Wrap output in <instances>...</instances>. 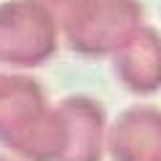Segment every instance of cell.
<instances>
[{
	"label": "cell",
	"instance_id": "6da1fadb",
	"mask_svg": "<svg viewBox=\"0 0 161 161\" xmlns=\"http://www.w3.org/2000/svg\"><path fill=\"white\" fill-rule=\"evenodd\" d=\"M43 89L27 75H0V140L35 158L64 148L62 115L43 113Z\"/></svg>",
	"mask_w": 161,
	"mask_h": 161
},
{
	"label": "cell",
	"instance_id": "7a4b0ae2",
	"mask_svg": "<svg viewBox=\"0 0 161 161\" xmlns=\"http://www.w3.org/2000/svg\"><path fill=\"white\" fill-rule=\"evenodd\" d=\"M142 22L137 0H75L59 16L64 43L83 57L115 54Z\"/></svg>",
	"mask_w": 161,
	"mask_h": 161
},
{
	"label": "cell",
	"instance_id": "3957f363",
	"mask_svg": "<svg viewBox=\"0 0 161 161\" xmlns=\"http://www.w3.org/2000/svg\"><path fill=\"white\" fill-rule=\"evenodd\" d=\"M59 46V22L32 0L0 3V62L38 67Z\"/></svg>",
	"mask_w": 161,
	"mask_h": 161
},
{
	"label": "cell",
	"instance_id": "277c9868",
	"mask_svg": "<svg viewBox=\"0 0 161 161\" xmlns=\"http://www.w3.org/2000/svg\"><path fill=\"white\" fill-rule=\"evenodd\" d=\"M118 80L132 92H153L161 86V35L153 27H140L113 54Z\"/></svg>",
	"mask_w": 161,
	"mask_h": 161
},
{
	"label": "cell",
	"instance_id": "5b68a950",
	"mask_svg": "<svg viewBox=\"0 0 161 161\" xmlns=\"http://www.w3.org/2000/svg\"><path fill=\"white\" fill-rule=\"evenodd\" d=\"M59 113L64 115L70 142H75L67 161H97L99 129H102V110H99V105L86 97H70L59 105Z\"/></svg>",
	"mask_w": 161,
	"mask_h": 161
},
{
	"label": "cell",
	"instance_id": "8992f818",
	"mask_svg": "<svg viewBox=\"0 0 161 161\" xmlns=\"http://www.w3.org/2000/svg\"><path fill=\"white\" fill-rule=\"evenodd\" d=\"M32 3H38L40 8H46V11H48V14H51V16L59 22V16H62V14L67 11L70 6H73L75 0H32Z\"/></svg>",
	"mask_w": 161,
	"mask_h": 161
},
{
	"label": "cell",
	"instance_id": "52a82bcc",
	"mask_svg": "<svg viewBox=\"0 0 161 161\" xmlns=\"http://www.w3.org/2000/svg\"><path fill=\"white\" fill-rule=\"evenodd\" d=\"M0 161H3V158H0Z\"/></svg>",
	"mask_w": 161,
	"mask_h": 161
}]
</instances>
